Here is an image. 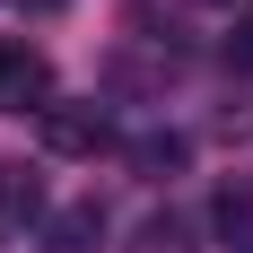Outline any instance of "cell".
Segmentation results:
<instances>
[{
	"label": "cell",
	"mask_w": 253,
	"mask_h": 253,
	"mask_svg": "<svg viewBox=\"0 0 253 253\" xmlns=\"http://www.w3.org/2000/svg\"><path fill=\"white\" fill-rule=\"evenodd\" d=\"M44 105H52V52L0 35V114H44Z\"/></svg>",
	"instance_id": "cell-1"
},
{
	"label": "cell",
	"mask_w": 253,
	"mask_h": 253,
	"mask_svg": "<svg viewBox=\"0 0 253 253\" xmlns=\"http://www.w3.org/2000/svg\"><path fill=\"white\" fill-rule=\"evenodd\" d=\"M105 140H114L105 105H87V96H52V105H44V149H52V157H96Z\"/></svg>",
	"instance_id": "cell-2"
},
{
	"label": "cell",
	"mask_w": 253,
	"mask_h": 253,
	"mask_svg": "<svg viewBox=\"0 0 253 253\" xmlns=\"http://www.w3.org/2000/svg\"><path fill=\"white\" fill-rule=\"evenodd\" d=\"M44 227V175L26 157H0V245H26Z\"/></svg>",
	"instance_id": "cell-3"
},
{
	"label": "cell",
	"mask_w": 253,
	"mask_h": 253,
	"mask_svg": "<svg viewBox=\"0 0 253 253\" xmlns=\"http://www.w3.org/2000/svg\"><path fill=\"white\" fill-rule=\"evenodd\" d=\"M210 236H218L227 253H253V175L218 183V201H210Z\"/></svg>",
	"instance_id": "cell-4"
},
{
	"label": "cell",
	"mask_w": 253,
	"mask_h": 253,
	"mask_svg": "<svg viewBox=\"0 0 253 253\" xmlns=\"http://www.w3.org/2000/svg\"><path fill=\"white\" fill-rule=\"evenodd\" d=\"M183 157H192L183 131H140V140H131V175H140V183H166V175H183Z\"/></svg>",
	"instance_id": "cell-5"
},
{
	"label": "cell",
	"mask_w": 253,
	"mask_h": 253,
	"mask_svg": "<svg viewBox=\"0 0 253 253\" xmlns=\"http://www.w3.org/2000/svg\"><path fill=\"white\" fill-rule=\"evenodd\" d=\"M123 253H201V236H192V218H183V210H149V218L131 227Z\"/></svg>",
	"instance_id": "cell-6"
},
{
	"label": "cell",
	"mask_w": 253,
	"mask_h": 253,
	"mask_svg": "<svg viewBox=\"0 0 253 253\" xmlns=\"http://www.w3.org/2000/svg\"><path fill=\"white\" fill-rule=\"evenodd\" d=\"M96 245H105V210H96V201H70V210L44 227V253H96Z\"/></svg>",
	"instance_id": "cell-7"
}]
</instances>
